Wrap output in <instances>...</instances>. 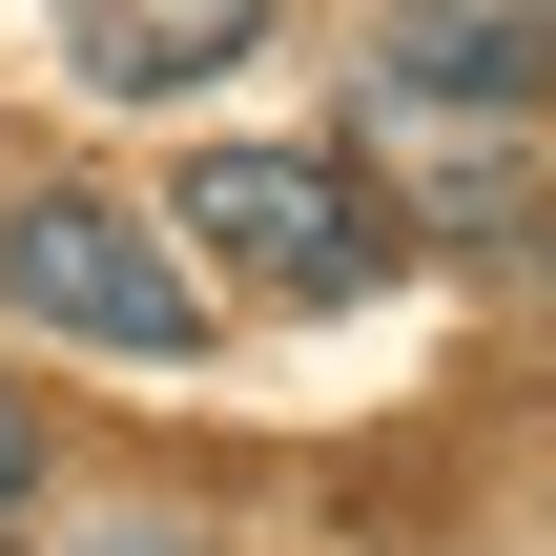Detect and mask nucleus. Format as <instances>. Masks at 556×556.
<instances>
[{
  "label": "nucleus",
  "mask_w": 556,
  "mask_h": 556,
  "mask_svg": "<svg viewBox=\"0 0 556 556\" xmlns=\"http://www.w3.org/2000/svg\"><path fill=\"white\" fill-rule=\"evenodd\" d=\"M103 556H206V536H186V516H103Z\"/></svg>",
  "instance_id": "0eeeda50"
},
{
  "label": "nucleus",
  "mask_w": 556,
  "mask_h": 556,
  "mask_svg": "<svg viewBox=\"0 0 556 556\" xmlns=\"http://www.w3.org/2000/svg\"><path fill=\"white\" fill-rule=\"evenodd\" d=\"M248 21H268V0H62V41H83V83H103V103H165V83H206Z\"/></svg>",
  "instance_id": "20e7f679"
},
{
  "label": "nucleus",
  "mask_w": 556,
  "mask_h": 556,
  "mask_svg": "<svg viewBox=\"0 0 556 556\" xmlns=\"http://www.w3.org/2000/svg\"><path fill=\"white\" fill-rule=\"evenodd\" d=\"M371 83L536 124V103H556V0H392V21H371Z\"/></svg>",
  "instance_id": "7ed1b4c3"
},
{
  "label": "nucleus",
  "mask_w": 556,
  "mask_h": 556,
  "mask_svg": "<svg viewBox=\"0 0 556 556\" xmlns=\"http://www.w3.org/2000/svg\"><path fill=\"white\" fill-rule=\"evenodd\" d=\"M41 495V392H0V516Z\"/></svg>",
  "instance_id": "423d86ee"
},
{
  "label": "nucleus",
  "mask_w": 556,
  "mask_h": 556,
  "mask_svg": "<svg viewBox=\"0 0 556 556\" xmlns=\"http://www.w3.org/2000/svg\"><path fill=\"white\" fill-rule=\"evenodd\" d=\"M0 289H21V330H62V351H186V330H206V268L165 248V206H103V186H41V206L0 227Z\"/></svg>",
  "instance_id": "f257e3e1"
},
{
  "label": "nucleus",
  "mask_w": 556,
  "mask_h": 556,
  "mask_svg": "<svg viewBox=\"0 0 556 556\" xmlns=\"http://www.w3.org/2000/svg\"><path fill=\"white\" fill-rule=\"evenodd\" d=\"M165 227H206L248 289H289V309H351L371 268H392V206L351 186V165H309V144H206L186 186H165Z\"/></svg>",
  "instance_id": "f03ea898"
},
{
  "label": "nucleus",
  "mask_w": 556,
  "mask_h": 556,
  "mask_svg": "<svg viewBox=\"0 0 556 556\" xmlns=\"http://www.w3.org/2000/svg\"><path fill=\"white\" fill-rule=\"evenodd\" d=\"M371 144L433 186V227H516V124H495V103H413V83H371Z\"/></svg>",
  "instance_id": "39448f33"
}]
</instances>
